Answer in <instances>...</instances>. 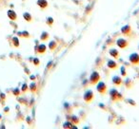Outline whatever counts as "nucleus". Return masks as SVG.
Segmentation results:
<instances>
[{
	"mask_svg": "<svg viewBox=\"0 0 139 129\" xmlns=\"http://www.w3.org/2000/svg\"><path fill=\"white\" fill-rule=\"evenodd\" d=\"M91 10V7H89V8H86V13H90Z\"/></svg>",
	"mask_w": 139,
	"mask_h": 129,
	"instance_id": "30",
	"label": "nucleus"
},
{
	"mask_svg": "<svg viewBox=\"0 0 139 129\" xmlns=\"http://www.w3.org/2000/svg\"><path fill=\"white\" fill-rule=\"evenodd\" d=\"M96 90L100 95L105 96V95L107 94V92H108V87H107L106 83L100 80V81L96 84Z\"/></svg>",
	"mask_w": 139,
	"mask_h": 129,
	"instance_id": "2",
	"label": "nucleus"
},
{
	"mask_svg": "<svg viewBox=\"0 0 139 129\" xmlns=\"http://www.w3.org/2000/svg\"><path fill=\"white\" fill-rule=\"evenodd\" d=\"M121 33L125 36H130V34L133 33V28L130 25H125L123 27L121 28L120 30Z\"/></svg>",
	"mask_w": 139,
	"mask_h": 129,
	"instance_id": "7",
	"label": "nucleus"
},
{
	"mask_svg": "<svg viewBox=\"0 0 139 129\" xmlns=\"http://www.w3.org/2000/svg\"><path fill=\"white\" fill-rule=\"evenodd\" d=\"M107 66L109 67L110 69H112V70H115V69L117 68L119 65L118 63L116 62L115 60H112V59H109V60L107 61Z\"/></svg>",
	"mask_w": 139,
	"mask_h": 129,
	"instance_id": "11",
	"label": "nucleus"
},
{
	"mask_svg": "<svg viewBox=\"0 0 139 129\" xmlns=\"http://www.w3.org/2000/svg\"><path fill=\"white\" fill-rule=\"evenodd\" d=\"M74 125L72 122H70V121H66L65 123H63V128H66V129H72L73 128V126Z\"/></svg>",
	"mask_w": 139,
	"mask_h": 129,
	"instance_id": "21",
	"label": "nucleus"
},
{
	"mask_svg": "<svg viewBox=\"0 0 139 129\" xmlns=\"http://www.w3.org/2000/svg\"><path fill=\"white\" fill-rule=\"evenodd\" d=\"M110 99L112 102H118L123 100V95L116 88H111L109 91Z\"/></svg>",
	"mask_w": 139,
	"mask_h": 129,
	"instance_id": "1",
	"label": "nucleus"
},
{
	"mask_svg": "<svg viewBox=\"0 0 139 129\" xmlns=\"http://www.w3.org/2000/svg\"><path fill=\"white\" fill-rule=\"evenodd\" d=\"M112 82L114 87H120L123 84V80H122V77L118 75H114L112 78Z\"/></svg>",
	"mask_w": 139,
	"mask_h": 129,
	"instance_id": "9",
	"label": "nucleus"
},
{
	"mask_svg": "<svg viewBox=\"0 0 139 129\" xmlns=\"http://www.w3.org/2000/svg\"><path fill=\"white\" fill-rule=\"evenodd\" d=\"M20 36H22L23 38L29 39V38L30 37V34L29 31H27V30H23V31H20Z\"/></svg>",
	"mask_w": 139,
	"mask_h": 129,
	"instance_id": "23",
	"label": "nucleus"
},
{
	"mask_svg": "<svg viewBox=\"0 0 139 129\" xmlns=\"http://www.w3.org/2000/svg\"><path fill=\"white\" fill-rule=\"evenodd\" d=\"M129 61L133 66H139V54L137 52H133L129 56Z\"/></svg>",
	"mask_w": 139,
	"mask_h": 129,
	"instance_id": "6",
	"label": "nucleus"
},
{
	"mask_svg": "<svg viewBox=\"0 0 139 129\" xmlns=\"http://www.w3.org/2000/svg\"><path fill=\"white\" fill-rule=\"evenodd\" d=\"M115 44L117 46V48H121V49H125L129 47V41L125 38H118L116 41H115Z\"/></svg>",
	"mask_w": 139,
	"mask_h": 129,
	"instance_id": "5",
	"label": "nucleus"
},
{
	"mask_svg": "<svg viewBox=\"0 0 139 129\" xmlns=\"http://www.w3.org/2000/svg\"><path fill=\"white\" fill-rule=\"evenodd\" d=\"M7 15H8L9 19H11L12 21H16L17 20V13L13 10H9L7 12Z\"/></svg>",
	"mask_w": 139,
	"mask_h": 129,
	"instance_id": "14",
	"label": "nucleus"
},
{
	"mask_svg": "<svg viewBox=\"0 0 139 129\" xmlns=\"http://www.w3.org/2000/svg\"><path fill=\"white\" fill-rule=\"evenodd\" d=\"M121 76L122 77H127L128 73H127V69H126V67H125L124 66H121Z\"/></svg>",
	"mask_w": 139,
	"mask_h": 129,
	"instance_id": "24",
	"label": "nucleus"
},
{
	"mask_svg": "<svg viewBox=\"0 0 139 129\" xmlns=\"http://www.w3.org/2000/svg\"><path fill=\"white\" fill-rule=\"evenodd\" d=\"M94 93L91 89H88L85 91L84 95H83V100L86 104H91L94 100Z\"/></svg>",
	"mask_w": 139,
	"mask_h": 129,
	"instance_id": "3",
	"label": "nucleus"
},
{
	"mask_svg": "<svg viewBox=\"0 0 139 129\" xmlns=\"http://www.w3.org/2000/svg\"><path fill=\"white\" fill-rule=\"evenodd\" d=\"M138 30H139V26H138Z\"/></svg>",
	"mask_w": 139,
	"mask_h": 129,
	"instance_id": "36",
	"label": "nucleus"
},
{
	"mask_svg": "<svg viewBox=\"0 0 139 129\" xmlns=\"http://www.w3.org/2000/svg\"><path fill=\"white\" fill-rule=\"evenodd\" d=\"M33 65L35 66H38L40 65V60L38 59L37 57H35V58H33Z\"/></svg>",
	"mask_w": 139,
	"mask_h": 129,
	"instance_id": "28",
	"label": "nucleus"
},
{
	"mask_svg": "<svg viewBox=\"0 0 139 129\" xmlns=\"http://www.w3.org/2000/svg\"><path fill=\"white\" fill-rule=\"evenodd\" d=\"M5 112H9V107L5 108Z\"/></svg>",
	"mask_w": 139,
	"mask_h": 129,
	"instance_id": "33",
	"label": "nucleus"
},
{
	"mask_svg": "<svg viewBox=\"0 0 139 129\" xmlns=\"http://www.w3.org/2000/svg\"><path fill=\"white\" fill-rule=\"evenodd\" d=\"M109 54L112 56L114 60H117L120 58V52L118 51L117 48H112L109 49Z\"/></svg>",
	"mask_w": 139,
	"mask_h": 129,
	"instance_id": "10",
	"label": "nucleus"
},
{
	"mask_svg": "<svg viewBox=\"0 0 139 129\" xmlns=\"http://www.w3.org/2000/svg\"><path fill=\"white\" fill-rule=\"evenodd\" d=\"M36 4L41 10H46L49 7V2L47 0H37Z\"/></svg>",
	"mask_w": 139,
	"mask_h": 129,
	"instance_id": "13",
	"label": "nucleus"
},
{
	"mask_svg": "<svg viewBox=\"0 0 139 129\" xmlns=\"http://www.w3.org/2000/svg\"><path fill=\"white\" fill-rule=\"evenodd\" d=\"M123 84H124L125 87L126 88H128V89H130V88H133V85H134V83H133V81L132 80V79L130 78H126L123 81Z\"/></svg>",
	"mask_w": 139,
	"mask_h": 129,
	"instance_id": "15",
	"label": "nucleus"
},
{
	"mask_svg": "<svg viewBox=\"0 0 139 129\" xmlns=\"http://www.w3.org/2000/svg\"><path fill=\"white\" fill-rule=\"evenodd\" d=\"M12 46H13L14 48H19V47H20L19 39H18V37H16V36H14V37L12 38Z\"/></svg>",
	"mask_w": 139,
	"mask_h": 129,
	"instance_id": "19",
	"label": "nucleus"
},
{
	"mask_svg": "<svg viewBox=\"0 0 139 129\" xmlns=\"http://www.w3.org/2000/svg\"><path fill=\"white\" fill-rule=\"evenodd\" d=\"M29 90H30V91L33 94L35 93V92L37 91V84H35L34 82H33V83H32V84L29 85Z\"/></svg>",
	"mask_w": 139,
	"mask_h": 129,
	"instance_id": "20",
	"label": "nucleus"
},
{
	"mask_svg": "<svg viewBox=\"0 0 139 129\" xmlns=\"http://www.w3.org/2000/svg\"><path fill=\"white\" fill-rule=\"evenodd\" d=\"M47 51V46L45 44H39L35 48V52L37 54H45Z\"/></svg>",
	"mask_w": 139,
	"mask_h": 129,
	"instance_id": "12",
	"label": "nucleus"
},
{
	"mask_svg": "<svg viewBox=\"0 0 139 129\" xmlns=\"http://www.w3.org/2000/svg\"><path fill=\"white\" fill-rule=\"evenodd\" d=\"M138 49H139V45H138Z\"/></svg>",
	"mask_w": 139,
	"mask_h": 129,
	"instance_id": "35",
	"label": "nucleus"
},
{
	"mask_svg": "<svg viewBox=\"0 0 139 129\" xmlns=\"http://www.w3.org/2000/svg\"><path fill=\"white\" fill-rule=\"evenodd\" d=\"M112 41H113V40H112V38H111V39H108V40H107V43H106V44H107L108 46H109V45H112V44H113V42H112Z\"/></svg>",
	"mask_w": 139,
	"mask_h": 129,
	"instance_id": "29",
	"label": "nucleus"
},
{
	"mask_svg": "<svg viewBox=\"0 0 139 129\" xmlns=\"http://www.w3.org/2000/svg\"><path fill=\"white\" fill-rule=\"evenodd\" d=\"M125 102H127V104H129V105H133V106H135L136 105V102L134 101V100H132V99H125Z\"/></svg>",
	"mask_w": 139,
	"mask_h": 129,
	"instance_id": "26",
	"label": "nucleus"
},
{
	"mask_svg": "<svg viewBox=\"0 0 139 129\" xmlns=\"http://www.w3.org/2000/svg\"><path fill=\"white\" fill-rule=\"evenodd\" d=\"M53 23H55V19L51 17V16H49L46 19V24L48 25L49 27H52L53 26Z\"/></svg>",
	"mask_w": 139,
	"mask_h": 129,
	"instance_id": "22",
	"label": "nucleus"
},
{
	"mask_svg": "<svg viewBox=\"0 0 139 129\" xmlns=\"http://www.w3.org/2000/svg\"><path fill=\"white\" fill-rule=\"evenodd\" d=\"M101 80V76L97 71H92L91 74L90 75V78H89V82H90V84L91 85H94L96 84L98 82Z\"/></svg>",
	"mask_w": 139,
	"mask_h": 129,
	"instance_id": "4",
	"label": "nucleus"
},
{
	"mask_svg": "<svg viewBox=\"0 0 139 129\" xmlns=\"http://www.w3.org/2000/svg\"><path fill=\"white\" fill-rule=\"evenodd\" d=\"M28 90H29V85L27 84H23L21 87V92L22 93H26Z\"/></svg>",
	"mask_w": 139,
	"mask_h": 129,
	"instance_id": "25",
	"label": "nucleus"
},
{
	"mask_svg": "<svg viewBox=\"0 0 139 129\" xmlns=\"http://www.w3.org/2000/svg\"><path fill=\"white\" fill-rule=\"evenodd\" d=\"M27 122L29 124H32V120H30V117H28L27 118Z\"/></svg>",
	"mask_w": 139,
	"mask_h": 129,
	"instance_id": "32",
	"label": "nucleus"
},
{
	"mask_svg": "<svg viewBox=\"0 0 139 129\" xmlns=\"http://www.w3.org/2000/svg\"><path fill=\"white\" fill-rule=\"evenodd\" d=\"M0 120H1V115H0Z\"/></svg>",
	"mask_w": 139,
	"mask_h": 129,
	"instance_id": "34",
	"label": "nucleus"
},
{
	"mask_svg": "<svg viewBox=\"0 0 139 129\" xmlns=\"http://www.w3.org/2000/svg\"><path fill=\"white\" fill-rule=\"evenodd\" d=\"M66 117H67L66 118L67 121H70V122H72V123H73L74 125H77V124H79V123H80V119H79V117L75 116V115L68 114Z\"/></svg>",
	"mask_w": 139,
	"mask_h": 129,
	"instance_id": "8",
	"label": "nucleus"
},
{
	"mask_svg": "<svg viewBox=\"0 0 139 129\" xmlns=\"http://www.w3.org/2000/svg\"><path fill=\"white\" fill-rule=\"evenodd\" d=\"M12 94H13L14 96L18 97V96H20V94H21V91H20V89H19V88H14V89L12 90Z\"/></svg>",
	"mask_w": 139,
	"mask_h": 129,
	"instance_id": "27",
	"label": "nucleus"
},
{
	"mask_svg": "<svg viewBox=\"0 0 139 129\" xmlns=\"http://www.w3.org/2000/svg\"><path fill=\"white\" fill-rule=\"evenodd\" d=\"M56 48H57V42L55 40H51V42L49 43V49L51 51H53L56 49Z\"/></svg>",
	"mask_w": 139,
	"mask_h": 129,
	"instance_id": "17",
	"label": "nucleus"
},
{
	"mask_svg": "<svg viewBox=\"0 0 139 129\" xmlns=\"http://www.w3.org/2000/svg\"><path fill=\"white\" fill-rule=\"evenodd\" d=\"M23 18H24V20L26 22H29V23L33 22V15L30 14V12H24L23 13Z\"/></svg>",
	"mask_w": 139,
	"mask_h": 129,
	"instance_id": "18",
	"label": "nucleus"
},
{
	"mask_svg": "<svg viewBox=\"0 0 139 129\" xmlns=\"http://www.w3.org/2000/svg\"><path fill=\"white\" fill-rule=\"evenodd\" d=\"M30 79L32 80V81H34V80L36 79V77H35L34 75H30Z\"/></svg>",
	"mask_w": 139,
	"mask_h": 129,
	"instance_id": "31",
	"label": "nucleus"
},
{
	"mask_svg": "<svg viewBox=\"0 0 139 129\" xmlns=\"http://www.w3.org/2000/svg\"><path fill=\"white\" fill-rule=\"evenodd\" d=\"M50 39V34L47 31H42L41 35H40V41L41 42H47Z\"/></svg>",
	"mask_w": 139,
	"mask_h": 129,
	"instance_id": "16",
	"label": "nucleus"
}]
</instances>
